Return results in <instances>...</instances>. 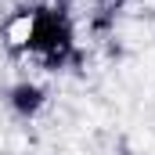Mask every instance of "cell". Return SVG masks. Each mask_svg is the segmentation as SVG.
I'll use <instances>...</instances> for the list:
<instances>
[{
    "instance_id": "6da1fadb",
    "label": "cell",
    "mask_w": 155,
    "mask_h": 155,
    "mask_svg": "<svg viewBox=\"0 0 155 155\" xmlns=\"http://www.w3.org/2000/svg\"><path fill=\"white\" fill-rule=\"evenodd\" d=\"M29 54L40 58L47 69H61L65 61L76 58L72 51V29H69V15L61 4H47L29 15V33H25Z\"/></svg>"
},
{
    "instance_id": "3957f363",
    "label": "cell",
    "mask_w": 155,
    "mask_h": 155,
    "mask_svg": "<svg viewBox=\"0 0 155 155\" xmlns=\"http://www.w3.org/2000/svg\"><path fill=\"white\" fill-rule=\"evenodd\" d=\"M123 7V0H97V15H94V25L97 29H105L112 18H116V11Z\"/></svg>"
},
{
    "instance_id": "7a4b0ae2",
    "label": "cell",
    "mask_w": 155,
    "mask_h": 155,
    "mask_svg": "<svg viewBox=\"0 0 155 155\" xmlns=\"http://www.w3.org/2000/svg\"><path fill=\"white\" fill-rule=\"evenodd\" d=\"M11 108L18 112V116H33L40 105H43V90L40 87H33V83H18L15 90H11Z\"/></svg>"
}]
</instances>
